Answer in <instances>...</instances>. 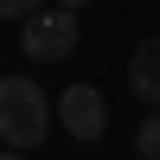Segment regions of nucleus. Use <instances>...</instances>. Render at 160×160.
Instances as JSON below:
<instances>
[{
    "instance_id": "f257e3e1",
    "label": "nucleus",
    "mask_w": 160,
    "mask_h": 160,
    "mask_svg": "<svg viewBox=\"0 0 160 160\" xmlns=\"http://www.w3.org/2000/svg\"><path fill=\"white\" fill-rule=\"evenodd\" d=\"M0 135H7V148H19V154L51 135V96L32 83V77H7V83H0Z\"/></svg>"
},
{
    "instance_id": "f03ea898",
    "label": "nucleus",
    "mask_w": 160,
    "mask_h": 160,
    "mask_svg": "<svg viewBox=\"0 0 160 160\" xmlns=\"http://www.w3.org/2000/svg\"><path fill=\"white\" fill-rule=\"evenodd\" d=\"M77 32H83L77 13H64V7L45 13V7H38L32 19H26V32H19V51H26L32 64H58V58H71V51H77Z\"/></svg>"
},
{
    "instance_id": "7ed1b4c3",
    "label": "nucleus",
    "mask_w": 160,
    "mask_h": 160,
    "mask_svg": "<svg viewBox=\"0 0 160 160\" xmlns=\"http://www.w3.org/2000/svg\"><path fill=\"white\" fill-rule=\"evenodd\" d=\"M51 115H58V128H64L71 141H102V135H109V102H102L96 83H71Z\"/></svg>"
},
{
    "instance_id": "20e7f679",
    "label": "nucleus",
    "mask_w": 160,
    "mask_h": 160,
    "mask_svg": "<svg viewBox=\"0 0 160 160\" xmlns=\"http://www.w3.org/2000/svg\"><path fill=\"white\" fill-rule=\"evenodd\" d=\"M128 83H135V96L148 102V109H160V32L135 45V58H128Z\"/></svg>"
},
{
    "instance_id": "39448f33",
    "label": "nucleus",
    "mask_w": 160,
    "mask_h": 160,
    "mask_svg": "<svg viewBox=\"0 0 160 160\" xmlns=\"http://www.w3.org/2000/svg\"><path fill=\"white\" fill-rule=\"evenodd\" d=\"M135 154L141 160H160V109H148V122L135 128Z\"/></svg>"
},
{
    "instance_id": "423d86ee",
    "label": "nucleus",
    "mask_w": 160,
    "mask_h": 160,
    "mask_svg": "<svg viewBox=\"0 0 160 160\" xmlns=\"http://www.w3.org/2000/svg\"><path fill=\"white\" fill-rule=\"evenodd\" d=\"M45 0H0V19H32Z\"/></svg>"
},
{
    "instance_id": "0eeeda50",
    "label": "nucleus",
    "mask_w": 160,
    "mask_h": 160,
    "mask_svg": "<svg viewBox=\"0 0 160 160\" xmlns=\"http://www.w3.org/2000/svg\"><path fill=\"white\" fill-rule=\"evenodd\" d=\"M0 160H26V154H19V148H0Z\"/></svg>"
},
{
    "instance_id": "6e6552de",
    "label": "nucleus",
    "mask_w": 160,
    "mask_h": 160,
    "mask_svg": "<svg viewBox=\"0 0 160 160\" xmlns=\"http://www.w3.org/2000/svg\"><path fill=\"white\" fill-rule=\"evenodd\" d=\"M58 7H64V13H77V7H83V0H58Z\"/></svg>"
}]
</instances>
